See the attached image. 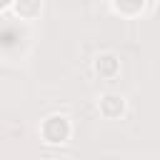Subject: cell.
I'll return each mask as SVG.
<instances>
[{
  "label": "cell",
  "mask_w": 160,
  "mask_h": 160,
  "mask_svg": "<svg viewBox=\"0 0 160 160\" xmlns=\"http://www.w3.org/2000/svg\"><path fill=\"white\" fill-rule=\"evenodd\" d=\"M38 132H40L42 142H48V145H65L72 138V120L65 112H50L40 120Z\"/></svg>",
  "instance_id": "obj_1"
},
{
  "label": "cell",
  "mask_w": 160,
  "mask_h": 160,
  "mask_svg": "<svg viewBox=\"0 0 160 160\" xmlns=\"http://www.w3.org/2000/svg\"><path fill=\"white\" fill-rule=\"evenodd\" d=\"M95 105H98L100 118H105V120H120V118H125V112H128V98H125L122 92H115V90L100 92Z\"/></svg>",
  "instance_id": "obj_2"
},
{
  "label": "cell",
  "mask_w": 160,
  "mask_h": 160,
  "mask_svg": "<svg viewBox=\"0 0 160 160\" xmlns=\"http://www.w3.org/2000/svg\"><path fill=\"white\" fill-rule=\"evenodd\" d=\"M92 72L100 80H115L120 75V55L115 50H100L92 58Z\"/></svg>",
  "instance_id": "obj_3"
},
{
  "label": "cell",
  "mask_w": 160,
  "mask_h": 160,
  "mask_svg": "<svg viewBox=\"0 0 160 160\" xmlns=\"http://www.w3.org/2000/svg\"><path fill=\"white\" fill-rule=\"evenodd\" d=\"M108 8L120 18H138L148 10V2L145 0H112Z\"/></svg>",
  "instance_id": "obj_4"
},
{
  "label": "cell",
  "mask_w": 160,
  "mask_h": 160,
  "mask_svg": "<svg viewBox=\"0 0 160 160\" xmlns=\"http://www.w3.org/2000/svg\"><path fill=\"white\" fill-rule=\"evenodd\" d=\"M12 12L20 15L22 20H32L42 12V2L40 0H15L12 2Z\"/></svg>",
  "instance_id": "obj_5"
},
{
  "label": "cell",
  "mask_w": 160,
  "mask_h": 160,
  "mask_svg": "<svg viewBox=\"0 0 160 160\" xmlns=\"http://www.w3.org/2000/svg\"><path fill=\"white\" fill-rule=\"evenodd\" d=\"M12 2H15V0H2V2H0V12H8V10H12Z\"/></svg>",
  "instance_id": "obj_6"
}]
</instances>
